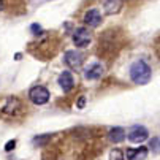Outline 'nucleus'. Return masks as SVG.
<instances>
[{
  "instance_id": "1",
  "label": "nucleus",
  "mask_w": 160,
  "mask_h": 160,
  "mask_svg": "<svg viewBox=\"0 0 160 160\" xmlns=\"http://www.w3.org/2000/svg\"><path fill=\"white\" fill-rule=\"evenodd\" d=\"M59 46L60 41L59 37L54 35V32H43L38 35L35 41L29 44V52L40 60H49L57 54Z\"/></svg>"
},
{
  "instance_id": "2",
  "label": "nucleus",
  "mask_w": 160,
  "mask_h": 160,
  "mask_svg": "<svg viewBox=\"0 0 160 160\" xmlns=\"http://www.w3.org/2000/svg\"><path fill=\"white\" fill-rule=\"evenodd\" d=\"M27 105L16 95H7L0 98V118L8 122L22 121L27 114Z\"/></svg>"
},
{
  "instance_id": "3",
  "label": "nucleus",
  "mask_w": 160,
  "mask_h": 160,
  "mask_svg": "<svg viewBox=\"0 0 160 160\" xmlns=\"http://www.w3.org/2000/svg\"><path fill=\"white\" fill-rule=\"evenodd\" d=\"M100 51L98 54L102 56H114L116 51L121 48V41H119V35L114 30H106L103 33V37H100Z\"/></svg>"
},
{
  "instance_id": "4",
  "label": "nucleus",
  "mask_w": 160,
  "mask_h": 160,
  "mask_svg": "<svg viewBox=\"0 0 160 160\" xmlns=\"http://www.w3.org/2000/svg\"><path fill=\"white\" fill-rule=\"evenodd\" d=\"M151 76H152V72H151V67L144 62V60H136L132 63L130 67V79L135 82V84H148L151 81Z\"/></svg>"
},
{
  "instance_id": "5",
  "label": "nucleus",
  "mask_w": 160,
  "mask_h": 160,
  "mask_svg": "<svg viewBox=\"0 0 160 160\" xmlns=\"http://www.w3.org/2000/svg\"><path fill=\"white\" fill-rule=\"evenodd\" d=\"M29 98L35 105H44L49 102V90L43 86H33L29 90Z\"/></svg>"
},
{
  "instance_id": "6",
  "label": "nucleus",
  "mask_w": 160,
  "mask_h": 160,
  "mask_svg": "<svg viewBox=\"0 0 160 160\" xmlns=\"http://www.w3.org/2000/svg\"><path fill=\"white\" fill-rule=\"evenodd\" d=\"M90 40H92V35H90L89 29L86 27H79L73 32V43L76 44L78 48H86L89 46Z\"/></svg>"
},
{
  "instance_id": "7",
  "label": "nucleus",
  "mask_w": 160,
  "mask_h": 160,
  "mask_svg": "<svg viewBox=\"0 0 160 160\" xmlns=\"http://www.w3.org/2000/svg\"><path fill=\"white\" fill-rule=\"evenodd\" d=\"M0 11L22 13L24 11V0H0Z\"/></svg>"
},
{
  "instance_id": "8",
  "label": "nucleus",
  "mask_w": 160,
  "mask_h": 160,
  "mask_svg": "<svg viewBox=\"0 0 160 160\" xmlns=\"http://www.w3.org/2000/svg\"><path fill=\"white\" fill-rule=\"evenodd\" d=\"M65 63L70 67V68H79L82 65V54L81 52H76V51H67L65 52V57H63Z\"/></svg>"
},
{
  "instance_id": "9",
  "label": "nucleus",
  "mask_w": 160,
  "mask_h": 160,
  "mask_svg": "<svg viewBox=\"0 0 160 160\" xmlns=\"http://www.w3.org/2000/svg\"><path fill=\"white\" fill-rule=\"evenodd\" d=\"M89 27H97L100 22H102V14L98 10H89L86 14H84V19H82Z\"/></svg>"
},
{
  "instance_id": "10",
  "label": "nucleus",
  "mask_w": 160,
  "mask_h": 160,
  "mask_svg": "<svg viewBox=\"0 0 160 160\" xmlns=\"http://www.w3.org/2000/svg\"><path fill=\"white\" fill-rule=\"evenodd\" d=\"M59 84H60V87L63 89V92H70V90L75 87L73 75H72L70 72H63V73H60V76H59Z\"/></svg>"
},
{
  "instance_id": "11",
  "label": "nucleus",
  "mask_w": 160,
  "mask_h": 160,
  "mask_svg": "<svg viewBox=\"0 0 160 160\" xmlns=\"http://www.w3.org/2000/svg\"><path fill=\"white\" fill-rule=\"evenodd\" d=\"M148 130L144 127H135L130 133H128V140L132 143H143L148 138Z\"/></svg>"
},
{
  "instance_id": "12",
  "label": "nucleus",
  "mask_w": 160,
  "mask_h": 160,
  "mask_svg": "<svg viewBox=\"0 0 160 160\" xmlns=\"http://www.w3.org/2000/svg\"><path fill=\"white\" fill-rule=\"evenodd\" d=\"M102 73H103V67H102L100 63H92V65L87 67L84 76H86L87 79H97V78L102 76Z\"/></svg>"
},
{
  "instance_id": "13",
  "label": "nucleus",
  "mask_w": 160,
  "mask_h": 160,
  "mask_svg": "<svg viewBox=\"0 0 160 160\" xmlns=\"http://www.w3.org/2000/svg\"><path fill=\"white\" fill-rule=\"evenodd\" d=\"M127 158L128 160H144L148 157V148H138V149H127Z\"/></svg>"
},
{
  "instance_id": "14",
  "label": "nucleus",
  "mask_w": 160,
  "mask_h": 160,
  "mask_svg": "<svg viewBox=\"0 0 160 160\" xmlns=\"http://www.w3.org/2000/svg\"><path fill=\"white\" fill-rule=\"evenodd\" d=\"M122 8V0H106L105 2V11L108 14H114Z\"/></svg>"
},
{
  "instance_id": "15",
  "label": "nucleus",
  "mask_w": 160,
  "mask_h": 160,
  "mask_svg": "<svg viewBox=\"0 0 160 160\" xmlns=\"http://www.w3.org/2000/svg\"><path fill=\"white\" fill-rule=\"evenodd\" d=\"M109 138H111V141H114V143H121V141H124L125 140V132H124V128H112L111 132H109Z\"/></svg>"
},
{
  "instance_id": "16",
  "label": "nucleus",
  "mask_w": 160,
  "mask_h": 160,
  "mask_svg": "<svg viewBox=\"0 0 160 160\" xmlns=\"http://www.w3.org/2000/svg\"><path fill=\"white\" fill-rule=\"evenodd\" d=\"M49 140H51V136H49V135H46V136H40V138H35V140H33V144L43 146L44 143H48Z\"/></svg>"
},
{
  "instance_id": "17",
  "label": "nucleus",
  "mask_w": 160,
  "mask_h": 160,
  "mask_svg": "<svg viewBox=\"0 0 160 160\" xmlns=\"http://www.w3.org/2000/svg\"><path fill=\"white\" fill-rule=\"evenodd\" d=\"M151 148H152L155 152H160V140H158V138H154V140L151 141Z\"/></svg>"
},
{
  "instance_id": "18",
  "label": "nucleus",
  "mask_w": 160,
  "mask_h": 160,
  "mask_svg": "<svg viewBox=\"0 0 160 160\" xmlns=\"http://www.w3.org/2000/svg\"><path fill=\"white\" fill-rule=\"evenodd\" d=\"M154 48H155V52H157V56H158V59H160V35L157 37V40H155V43H154Z\"/></svg>"
},
{
  "instance_id": "19",
  "label": "nucleus",
  "mask_w": 160,
  "mask_h": 160,
  "mask_svg": "<svg viewBox=\"0 0 160 160\" xmlns=\"http://www.w3.org/2000/svg\"><path fill=\"white\" fill-rule=\"evenodd\" d=\"M14 146H16V141L13 140V141H8L7 144H5V151L7 152H10V151H13L14 149Z\"/></svg>"
},
{
  "instance_id": "20",
  "label": "nucleus",
  "mask_w": 160,
  "mask_h": 160,
  "mask_svg": "<svg viewBox=\"0 0 160 160\" xmlns=\"http://www.w3.org/2000/svg\"><path fill=\"white\" fill-rule=\"evenodd\" d=\"M32 30L35 32V35H40L38 32H41V27H40V26H37V24H33V26H32Z\"/></svg>"
},
{
  "instance_id": "21",
  "label": "nucleus",
  "mask_w": 160,
  "mask_h": 160,
  "mask_svg": "<svg viewBox=\"0 0 160 160\" xmlns=\"http://www.w3.org/2000/svg\"><path fill=\"white\" fill-rule=\"evenodd\" d=\"M84 103H86V98H84V97H81V98H79V102H78V108H79V109H81V108H84Z\"/></svg>"
}]
</instances>
